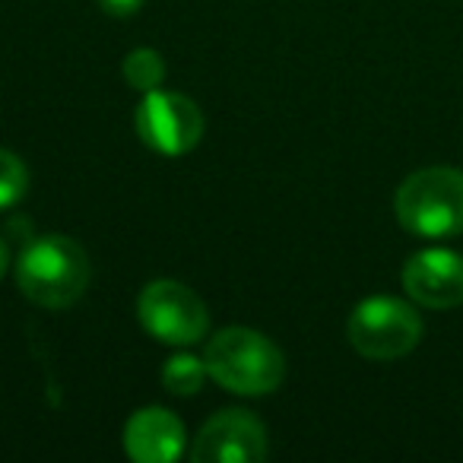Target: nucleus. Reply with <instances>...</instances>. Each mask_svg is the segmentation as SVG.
I'll list each match as a JSON object with an SVG mask.
<instances>
[{"label": "nucleus", "mask_w": 463, "mask_h": 463, "mask_svg": "<svg viewBox=\"0 0 463 463\" xmlns=\"http://www.w3.org/2000/svg\"><path fill=\"white\" fill-rule=\"evenodd\" d=\"M206 374L241 397L273 393L286 378V359L273 340L251 327H225L206 343Z\"/></svg>", "instance_id": "nucleus-1"}, {"label": "nucleus", "mask_w": 463, "mask_h": 463, "mask_svg": "<svg viewBox=\"0 0 463 463\" xmlns=\"http://www.w3.org/2000/svg\"><path fill=\"white\" fill-rule=\"evenodd\" d=\"M92 267L86 251L67 235H45L23 248L16 260V286L45 311L71 308L86 292Z\"/></svg>", "instance_id": "nucleus-2"}, {"label": "nucleus", "mask_w": 463, "mask_h": 463, "mask_svg": "<svg viewBox=\"0 0 463 463\" xmlns=\"http://www.w3.org/2000/svg\"><path fill=\"white\" fill-rule=\"evenodd\" d=\"M397 222L419 239H454L463 232V172L448 165L419 168L393 194Z\"/></svg>", "instance_id": "nucleus-3"}, {"label": "nucleus", "mask_w": 463, "mask_h": 463, "mask_svg": "<svg viewBox=\"0 0 463 463\" xmlns=\"http://www.w3.org/2000/svg\"><path fill=\"white\" fill-rule=\"evenodd\" d=\"M346 336L362 359L393 362L410 355L422 340V317L410 302L393 296H372L349 315Z\"/></svg>", "instance_id": "nucleus-4"}, {"label": "nucleus", "mask_w": 463, "mask_h": 463, "mask_svg": "<svg viewBox=\"0 0 463 463\" xmlns=\"http://www.w3.org/2000/svg\"><path fill=\"white\" fill-rule=\"evenodd\" d=\"M137 317L153 340L165 346H194L210 330L206 305L191 286L156 279L137 298Z\"/></svg>", "instance_id": "nucleus-5"}, {"label": "nucleus", "mask_w": 463, "mask_h": 463, "mask_svg": "<svg viewBox=\"0 0 463 463\" xmlns=\"http://www.w3.org/2000/svg\"><path fill=\"white\" fill-rule=\"evenodd\" d=\"M134 124L140 140L159 156H184L203 137V111L184 92H143Z\"/></svg>", "instance_id": "nucleus-6"}, {"label": "nucleus", "mask_w": 463, "mask_h": 463, "mask_svg": "<svg viewBox=\"0 0 463 463\" xmlns=\"http://www.w3.org/2000/svg\"><path fill=\"white\" fill-rule=\"evenodd\" d=\"M194 463H260L267 460V429L245 410H222L206 419L191 448Z\"/></svg>", "instance_id": "nucleus-7"}, {"label": "nucleus", "mask_w": 463, "mask_h": 463, "mask_svg": "<svg viewBox=\"0 0 463 463\" xmlns=\"http://www.w3.org/2000/svg\"><path fill=\"white\" fill-rule=\"evenodd\" d=\"M403 289L422 308H457L463 305V258L444 248L412 254L403 267Z\"/></svg>", "instance_id": "nucleus-8"}, {"label": "nucleus", "mask_w": 463, "mask_h": 463, "mask_svg": "<svg viewBox=\"0 0 463 463\" xmlns=\"http://www.w3.org/2000/svg\"><path fill=\"white\" fill-rule=\"evenodd\" d=\"M184 425L165 406H143L124 425V450L134 463H172L184 454Z\"/></svg>", "instance_id": "nucleus-9"}, {"label": "nucleus", "mask_w": 463, "mask_h": 463, "mask_svg": "<svg viewBox=\"0 0 463 463\" xmlns=\"http://www.w3.org/2000/svg\"><path fill=\"white\" fill-rule=\"evenodd\" d=\"M206 378H210V374H206V362L191 353L172 355V359L165 362V368H162V384H165V391L175 393V397H194V393H200Z\"/></svg>", "instance_id": "nucleus-10"}, {"label": "nucleus", "mask_w": 463, "mask_h": 463, "mask_svg": "<svg viewBox=\"0 0 463 463\" xmlns=\"http://www.w3.org/2000/svg\"><path fill=\"white\" fill-rule=\"evenodd\" d=\"M121 73L137 92H153L165 80V61L156 48H134V52L124 58Z\"/></svg>", "instance_id": "nucleus-11"}, {"label": "nucleus", "mask_w": 463, "mask_h": 463, "mask_svg": "<svg viewBox=\"0 0 463 463\" xmlns=\"http://www.w3.org/2000/svg\"><path fill=\"white\" fill-rule=\"evenodd\" d=\"M29 191V168L10 149H0V210L16 206Z\"/></svg>", "instance_id": "nucleus-12"}, {"label": "nucleus", "mask_w": 463, "mask_h": 463, "mask_svg": "<svg viewBox=\"0 0 463 463\" xmlns=\"http://www.w3.org/2000/svg\"><path fill=\"white\" fill-rule=\"evenodd\" d=\"M99 7H102L109 16H118V20H124V16H134L137 10L143 7V0H99Z\"/></svg>", "instance_id": "nucleus-13"}, {"label": "nucleus", "mask_w": 463, "mask_h": 463, "mask_svg": "<svg viewBox=\"0 0 463 463\" xmlns=\"http://www.w3.org/2000/svg\"><path fill=\"white\" fill-rule=\"evenodd\" d=\"M7 267H10V248H7V241L0 239V277L7 273Z\"/></svg>", "instance_id": "nucleus-14"}]
</instances>
